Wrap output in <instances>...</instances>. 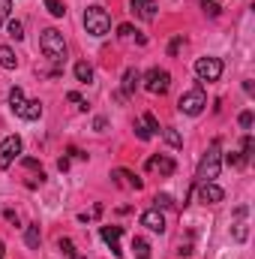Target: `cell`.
Masks as SVG:
<instances>
[{
	"label": "cell",
	"mask_w": 255,
	"mask_h": 259,
	"mask_svg": "<svg viewBox=\"0 0 255 259\" xmlns=\"http://www.w3.org/2000/svg\"><path fill=\"white\" fill-rule=\"evenodd\" d=\"M114 178H120V181H123L126 187H132V190H141V187H144V181H141L135 172H129V169H117V172H114Z\"/></svg>",
	"instance_id": "cell-16"
},
{
	"label": "cell",
	"mask_w": 255,
	"mask_h": 259,
	"mask_svg": "<svg viewBox=\"0 0 255 259\" xmlns=\"http://www.w3.org/2000/svg\"><path fill=\"white\" fill-rule=\"evenodd\" d=\"M21 106H24V91L21 88H9V109L18 112Z\"/></svg>",
	"instance_id": "cell-21"
},
{
	"label": "cell",
	"mask_w": 255,
	"mask_h": 259,
	"mask_svg": "<svg viewBox=\"0 0 255 259\" xmlns=\"http://www.w3.org/2000/svg\"><path fill=\"white\" fill-rule=\"evenodd\" d=\"M153 202H156V208H174V199H171L168 193H156Z\"/></svg>",
	"instance_id": "cell-31"
},
{
	"label": "cell",
	"mask_w": 255,
	"mask_h": 259,
	"mask_svg": "<svg viewBox=\"0 0 255 259\" xmlns=\"http://www.w3.org/2000/svg\"><path fill=\"white\" fill-rule=\"evenodd\" d=\"M135 33H138V30H135L132 24H120V27H117V36H120V39H129V36H135Z\"/></svg>",
	"instance_id": "cell-32"
},
{
	"label": "cell",
	"mask_w": 255,
	"mask_h": 259,
	"mask_svg": "<svg viewBox=\"0 0 255 259\" xmlns=\"http://www.w3.org/2000/svg\"><path fill=\"white\" fill-rule=\"evenodd\" d=\"M141 226H147L150 232H165V214L159 208H147L141 214Z\"/></svg>",
	"instance_id": "cell-10"
},
{
	"label": "cell",
	"mask_w": 255,
	"mask_h": 259,
	"mask_svg": "<svg viewBox=\"0 0 255 259\" xmlns=\"http://www.w3.org/2000/svg\"><path fill=\"white\" fill-rule=\"evenodd\" d=\"M69 154H72V157H78V160H87V154H84V151H78V148H69Z\"/></svg>",
	"instance_id": "cell-40"
},
{
	"label": "cell",
	"mask_w": 255,
	"mask_h": 259,
	"mask_svg": "<svg viewBox=\"0 0 255 259\" xmlns=\"http://www.w3.org/2000/svg\"><path fill=\"white\" fill-rule=\"evenodd\" d=\"M75 78H78L81 84L93 81V66L87 64V61H78V64H75Z\"/></svg>",
	"instance_id": "cell-19"
},
{
	"label": "cell",
	"mask_w": 255,
	"mask_h": 259,
	"mask_svg": "<svg viewBox=\"0 0 255 259\" xmlns=\"http://www.w3.org/2000/svg\"><path fill=\"white\" fill-rule=\"evenodd\" d=\"M24 166H27V169H36V172H39V160H33V157H27V160H24Z\"/></svg>",
	"instance_id": "cell-38"
},
{
	"label": "cell",
	"mask_w": 255,
	"mask_h": 259,
	"mask_svg": "<svg viewBox=\"0 0 255 259\" xmlns=\"http://www.w3.org/2000/svg\"><path fill=\"white\" fill-rule=\"evenodd\" d=\"M135 136H138L141 142H147V139H153V136L147 133V127H144V124H138V121H135Z\"/></svg>",
	"instance_id": "cell-35"
},
{
	"label": "cell",
	"mask_w": 255,
	"mask_h": 259,
	"mask_svg": "<svg viewBox=\"0 0 255 259\" xmlns=\"http://www.w3.org/2000/svg\"><path fill=\"white\" fill-rule=\"evenodd\" d=\"M6 30H9V36H12V39H24V24H21V21H15V18H12V21L6 24Z\"/></svg>",
	"instance_id": "cell-27"
},
{
	"label": "cell",
	"mask_w": 255,
	"mask_h": 259,
	"mask_svg": "<svg viewBox=\"0 0 255 259\" xmlns=\"http://www.w3.org/2000/svg\"><path fill=\"white\" fill-rule=\"evenodd\" d=\"M138 84H141V72H138L135 66H129L126 72H123V91H120V94H123V97L135 94V88H138Z\"/></svg>",
	"instance_id": "cell-14"
},
{
	"label": "cell",
	"mask_w": 255,
	"mask_h": 259,
	"mask_svg": "<svg viewBox=\"0 0 255 259\" xmlns=\"http://www.w3.org/2000/svg\"><path fill=\"white\" fill-rule=\"evenodd\" d=\"M66 100H69V103H75V106H78V103H81V94H75V91H69V94H66Z\"/></svg>",
	"instance_id": "cell-37"
},
{
	"label": "cell",
	"mask_w": 255,
	"mask_h": 259,
	"mask_svg": "<svg viewBox=\"0 0 255 259\" xmlns=\"http://www.w3.org/2000/svg\"><path fill=\"white\" fill-rule=\"evenodd\" d=\"M225 163H228L231 169H243V166H246V157H243L240 151H228V154H225Z\"/></svg>",
	"instance_id": "cell-22"
},
{
	"label": "cell",
	"mask_w": 255,
	"mask_h": 259,
	"mask_svg": "<svg viewBox=\"0 0 255 259\" xmlns=\"http://www.w3.org/2000/svg\"><path fill=\"white\" fill-rule=\"evenodd\" d=\"M24 241H27V247H39V241H42L39 223H27V226H24Z\"/></svg>",
	"instance_id": "cell-18"
},
{
	"label": "cell",
	"mask_w": 255,
	"mask_h": 259,
	"mask_svg": "<svg viewBox=\"0 0 255 259\" xmlns=\"http://www.w3.org/2000/svg\"><path fill=\"white\" fill-rule=\"evenodd\" d=\"M204 106H207V97H204L201 88H192V91H186V94L177 100V109H180L183 115H189V118H198V115L204 112Z\"/></svg>",
	"instance_id": "cell-5"
},
{
	"label": "cell",
	"mask_w": 255,
	"mask_h": 259,
	"mask_svg": "<svg viewBox=\"0 0 255 259\" xmlns=\"http://www.w3.org/2000/svg\"><path fill=\"white\" fill-rule=\"evenodd\" d=\"M57 247H60V250H63V253H66L69 259H84L81 253H78V250H75V244H72V238H60V241H57Z\"/></svg>",
	"instance_id": "cell-25"
},
{
	"label": "cell",
	"mask_w": 255,
	"mask_h": 259,
	"mask_svg": "<svg viewBox=\"0 0 255 259\" xmlns=\"http://www.w3.org/2000/svg\"><path fill=\"white\" fill-rule=\"evenodd\" d=\"M237 121H240V127H243V130H252V121H255V118H252V112H243Z\"/></svg>",
	"instance_id": "cell-34"
},
{
	"label": "cell",
	"mask_w": 255,
	"mask_h": 259,
	"mask_svg": "<svg viewBox=\"0 0 255 259\" xmlns=\"http://www.w3.org/2000/svg\"><path fill=\"white\" fill-rule=\"evenodd\" d=\"M15 115L24 118V121H39V118H42V103H39V100H24V106H21Z\"/></svg>",
	"instance_id": "cell-12"
},
{
	"label": "cell",
	"mask_w": 255,
	"mask_h": 259,
	"mask_svg": "<svg viewBox=\"0 0 255 259\" xmlns=\"http://www.w3.org/2000/svg\"><path fill=\"white\" fill-rule=\"evenodd\" d=\"M99 235H102V241L111 247V253H114V256H123V250H120V235H123V226H102V229H99Z\"/></svg>",
	"instance_id": "cell-9"
},
{
	"label": "cell",
	"mask_w": 255,
	"mask_h": 259,
	"mask_svg": "<svg viewBox=\"0 0 255 259\" xmlns=\"http://www.w3.org/2000/svg\"><path fill=\"white\" fill-rule=\"evenodd\" d=\"M234 214H237V223H234V229H231V232H234V238H237V241H246V235H249V229H246V223H243V217H246V205H240Z\"/></svg>",
	"instance_id": "cell-15"
},
{
	"label": "cell",
	"mask_w": 255,
	"mask_h": 259,
	"mask_svg": "<svg viewBox=\"0 0 255 259\" xmlns=\"http://www.w3.org/2000/svg\"><path fill=\"white\" fill-rule=\"evenodd\" d=\"M57 169H60V172L69 169V157H60V160H57Z\"/></svg>",
	"instance_id": "cell-39"
},
{
	"label": "cell",
	"mask_w": 255,
	"mask_h": 259,
	"mask_svg": "<svg viewBox=\"0 0 255 259\" xmlns=\"http://www.w3.org/2000/svg\"><path fill=\"white\" fill-rule=\"evenodd\" d=\"M141 124L147 127V133H150V136H156V133H159V121H156V118H153L150 112H147V115L141 118Z\"/></svg>",
	"instance_id": "cell-28"
},
{
	"label": "cell",
	"mask_w": 255,
	"mask_h": 259,
	"mask_svg": "<svg viewBox=\"0 0 255 259\" xmlns=\"http://www.w3.org/2000/svg\"><path fill=\"white\" fill-rule=\"evenodd\" d=\"M132 9L138 12V18H144V21H153L156 18V0H132Z\"/></svg>",
	"instance_id": "cell-13"
},
{
	"label": "cell",
	"mask_w": 255,
	"mask_h": 259,
	"mask_svg": "<svg viewBox=\"0 0 255 259\" xmlns=\"http://www.w3.org/2000/svg\"><path fill=\"white\" fill-rule=\"evenodd\" d=\"M132 250H135V259H150V244L144 238H132Z\"/></svg>",
	"instance_id": "cell-20"
},
{
	"label": "cell",
	"mask_w": 255,
	"mask_h": 259,
	"mask_svg": "<svg viewBox=\"0 0 255 259\" xmlns=\"http://www.w3.org/2000/svg\"><path fill=\"white\" fill-rule=\"evenodd\" d=\"M45 3V9L54 15V18H63L66 15V6H63V0H42Z\"/></svg>",
	"instance_id": "cell-24"
},
{
	"label": "cell",
	"mask_w": 255,
	"mask_h": 259,
	"mask_svg": "<svg viewBox=\"0 0 255 259\" xmlns=\"http://www.w3.org/2000/svg\"><path fill=\"white\" fill-rule=\"evenodd\" d=\"M39 49L42 55L51 61V64H63L66 61V42H63V33L54 30V27H45L42 36H39Z\"/></svg>",
	"instance_id": "cell-1"
},
{
	"label": "cell",
	"mask_w": 255,
	"mask_h": 259,
	"mask_svg": "<svg viewBox=\"0 0 255 259\" xmlns=\"http://www.w3.org/2000/svg\"><path fill=\"white\" fill-rule=\"evenodd\" d=\"M0 66L3 69H15L18 66V55H15L12 46H0Z\"/></svg>",
	"instance_id": "cell-17"
},
{
	"label": "cell",
	"mask_w": 255,
	"mask_h": 259,
	"mask_svg": "<svg viewBox=\"0 0 255 259\" xmlns=\"http://www.w3.org/2000/svg\"><path fill=\"white\" fill-rule=\"evenodd\" d=\"M84 27L90 36H105L111 30V15L102 6H87L84 9Z\"/></svg>",
	"instance_id": "cell-3"
},
{
	"label": "cell",
	"mask_w": 255,
	"mask_h": 259,
	"mask_svg": "<svg viewBox=\"0 0 255 259\" xmlns=\"http://www.w3.org/2000/svg\"><path fill=\"white\" fill-rule=\"evenodd\" d=\"M3 253H6V247H3V241H0V259H3Z\"/></svg>",
	"instance_id": "cell-42"
},
{
	"label": "cell",
	"mask_w": 255,
	"mask_h": 259,
	"mask_svg": "<svg viewBox=\"0 0 255 259\" xmlns=\"http://www.w3.org/2000/svg\"><path fill=\"white\" fill-rule=\"evenodd\" d=\"M162 139H165V142H168V145H171V148H183V136H180V133H177V130H162Z\"/></svg>",
	"instance_id": "cell-23"
},
{
	"label": "cell",
	"mask_w": 255,
	"mask_h": 259,
	"mask_svg": "<svg viewBox=\"0 0 255 259\" xmlns=\"http://www.w3.org/2000/svg\"><path fill=\"white\" fill-rule=\"evenodd\" d=\"M201 9H204L210 18H216V15L222 12V3H219V0H201Z\"/></svg>",
	"instance_id": "cell-26"
},
{
	"label": "cell",
	"mask_w": 255,
	"mask_h": 259,
	"mask_svg": "<svg viewBox=\"0 0 255 259\" xmlns=\"http://www.w3.org/2000/svg\"><path fill=\"white\" fill-rule=\"evenodd\" d=\"M141 81H144V91H150V94H168V88H171V72L168 69H159V66H153V69H147L144 75H141Z\"/></svg>",
	"instance_id": "cell-4"
},
{
	"label": "cell",
	"mask_w": 255,
	"mask_h": 259,
	"mask_svg": "<svg viewBox=\"0 0 255 259\" xmlns=\"http://www.w3.org/2000/svg\"><path fill=\"white\" fill-rule=\"evenodd\" d=\"M198 199H201L204 205H219V202L225 199V190H222L219 184L207 181V184H198Z\"/></svg>",
	"instance_id": "cell-8"
},
{
	"label": "cell",
	"mask_w": 255,
	"mask_h": 259,
	"mask_svg": "<svg viewBox=\"0 0 255 259\" xmlns=\"http://www.w3.org/2000/svg\"><path fill=\"white\" fill-rule=\"evenodd\" d=\"M3 217H6V220H9L12 226H18V214H15L12 208H6V211H3Z\"/></svg>",
	"instance_id": "cell-36"
},
{
	"label": "cell",
	"mask_w": 255,
	"mask_h": 259,
	"mask_svg": "<svg viewBox=\"0 0 255 259\" xmlns=\"http://www.w3.org/2000/svg\"><path fill=\"white\" fill-rule=\"evenodd\" d=\"M9 9H12V0H0V24L9 18Z\"/></svg>",
	"instance_id": "cell-33"
},
{
	"label": "cell",
	"mask_w": 255,
	"mask_h": 259,
	"mask_svg": "<svg viewBox=\"0 0 255 259\" xmlns=\"http://www.w3.org/2000/svg\"><path fill=\"white\" fill-rule=\"evenodd\" d=\"M21 148H24V145H21V136H15V133L6 136V139L0 142V169H9V166L15 163V157L21 154Z\"/></svg>",
	"instance_id": "cell-7"
},
{
	"label": "cell",
	"mask_w": 255,
	"mask_h": 259,
	"mask_svg": "<svg viewBox=\"0 0 255 259\" xmlns=\"http://www.w3.org/2000/svg\"><path fill=\"white\" fill-rule=\"evenodd\" d=\"M195 75H198V81H219L222 61L219 58H198L195 61Z\"/></svg>",
	"instance_id": "cell-6"
},
{
	"label": "cell",
	"mask_w": 255,
	"mask_h": 259,
	"mask_svg": "<svg viewBox=\"0 0 255 259\" xmlns=\"http://www.w3.org/2000/svg\"><path fill=\"white\" fill-rule=\"evenodd\" d=\"M252 151H255V139L249 136V133H246V136H243V145H240V154L249 160V157H252Z\"/></svg>",
	"instance_id": "cell-29"
},
{
	"label": "cell",
	"mask_w": 255,
	"mask_h": 259,
	"mask_svg": "<svg viewBox=\"0 0 255 259\" xmlns=\"http://www.w3.org/2000/svg\"><path fill=\"white\" fill-rule=\"evenodd\" d=\"M219 166H222V154H219V139L216 142H210V148H207V154L201 157V163H198V184H207V181H216L219 178Z\"/></svg>",
	"instance_id": "cell-2"
},
{
	"label": "cell",
	"mask_w": 255,
	"mask_h": 259,
	"mask_svg": "<svg viewBox=\"0 0 255 259\" xmlns=\"http://www.w3.org/2000/svg\"><path fill=\"white\" fill-rule=\"evenodd\" d=\"M174 160L171 157H165V154H159V157H150L147 160V172H159V175H174Z\"/></svg>",
	"instance_id": "cell-11"
},
{
	"label": "cell",
	"mask_w": 255,
	"mask_h": 259,
	"mask_svg": "<svg viewBox=\"0 0 255 259\" xmlns=\"http://www.w3.org/2000/svg\"><path fill=\"white\" fill-rule=\"evenodd\" d=\"M93 130H105V118H96L93 121Z\"/></svg>",
	"instance_id": "cell-41"
},
{
	"label": "cell",
	"mask_w": 255,
	"mask_h": 259,
	"mask_svg": "<svg viewBox=\"0 0 255 259\" xmlns=\"http://www.w3.org/2000/svg\"><path fill=\"white\" fill-rule=\"evenodd\" d=\"M180 49H183V33H177V36L168 42V55H171V58H177V55H180Z\"/></svg>",
	"instance_id": "cell-30"
}]
</instances>
